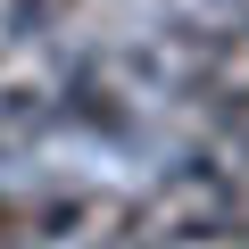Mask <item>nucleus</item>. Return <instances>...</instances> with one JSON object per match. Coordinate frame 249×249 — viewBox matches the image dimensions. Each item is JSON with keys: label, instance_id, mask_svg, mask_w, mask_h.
Here are the masks:
<instances>
[{"label": "nucleus", "instance_id": "nucleus-4", "mask_svg": "<svg viewBox=\"0 0 249 249\" xmlns=\"http://www.w3.org/2000/svg\"><path fill=\"white\" fill-rule=\"evenodd\" d=\"M150 249H249V224H241V216H224V224H191V232H166V241H150Z\"/></svg>", "mask_w": 249, "mask_h": 249}, {"label": "nucleus", "instance_id": "nucleus-3", "mask_svg": "<svg viewBox=\"0 0 249 249\" xmlns=\"http://www.w3.org/2000/svg\"><path fill=\"white\" fill-rule=\"evenodd\" d=\"M50 232V208L42 199H17V191H0V249H17V241H42Z\"/></svg>", "mask_w": 249, "mask_h": 249}, {"label": "nucleus", "instance_id": "nucleus-5", "mask_svg": "<svg viewBox=\"0 0 249 249\" xmlns=\"http://www.w3.org/2000/svg\"><path fill=\"white\" fill-rule=\"evenodd\" d=\"M224 183H232V216L249 224V124H232V150H224Z\"/></svg>", "mask_w": 249, "mask_h": 249}, {"label": "nucleus", "instance_id": "nucleus-1", "mask_svg": "<svg viewBox=\"0 0 249 249\" xmlns=\"http://www.w3.org/2000/svg\"><path fill=\"white\" fill-rule=\"evenodd\" d=\"M232 216V183L224 166L191 158V166H166L142 199H124V224H116V249H150L166 232H191V224H224Z\"/></svg>", "mask_w": 249, "mask_h": 249}, {"label": "nucleus", "instance_id": "nucleus-2", "mask_svg": "<svg viewBox=\"0 0 249 249\" xmlns=\"http://www.w3.org/2000/svg\"><path fill=\"white\" fill-rule=\"evenodd\" d=\"M183 83H191V100L216 108L224 124H249V17L199 34L191 58H183Z\"/></svg>", "mask_w": 249, "mask_h": 249}]
</instances>
